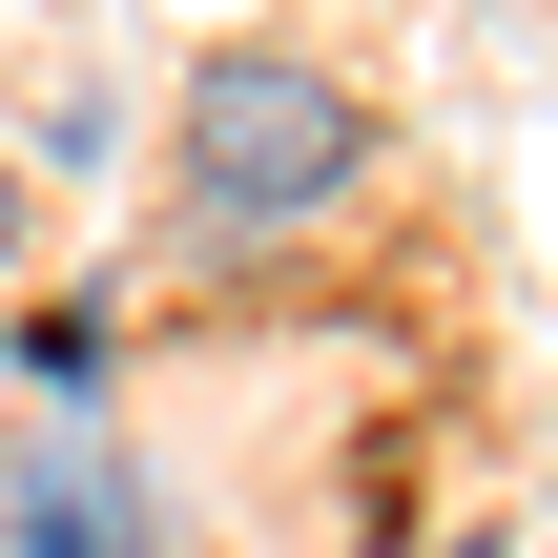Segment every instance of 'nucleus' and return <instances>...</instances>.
Instances as JSON below:
<instances>
[{
  "label": "nucleus",
  "instance_id": "nucleus-1",
  "mask_svg": "<svg viewBox=\"0 0 558 558\" xmlns=\"http://www.w3.org/2000/svg\"><path fill=\"white\" fill-rule=\"evenodd\" d=\"M373 186V104L311 41H207L186 62V228L207 248H290Z\"/></svg>",
  "mask_w": 558,
  "mask_h": 558
},
{
  "label": "nucleus",
  "instance_id": "nucleus-2",
  "mask_svg": "<svg viewBox=\"0 0 558 558\" xmlns=\"http://www.w3.org/2000/svg\"><path fill=\"white\" fill-rule=\"evenodd\" d=\"M0 538L21 558H145V476H124L104 435H41V456L0 476Z\"/></svg>",
  "mask_w": 558,
  "mask_h": 558
},
{
  "label": "nucleus",
  "instance_id": "nucleus-3",
  "mask_svg": "<svg viewBox=\"0 0 558 558\" xmlns=\"http://www.w3.org/2000/svg\"><path fill=\"white\" fill-rule=\"evenodd\" d=\"M0 290H21V145H0Z\"/></svg>",
  "mask_w": 558,
  "mask_h": 558
},
{
  "label": "nucleus",
  "instance_id": "nucleus-4",
  "mask_svg": "<svg viewBox=\"0 0 558 558\" xmlns=\"http://www.w3.org/2000/svg\"><path fill=\"white\" fill-rule=\"evenodd\" d=\"M435 558H518V538H435Z\"/></svg>",
  "mask_w": 558,
  "mask_h": 558
}]
</instances>
